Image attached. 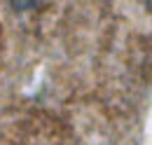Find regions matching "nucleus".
Masks as SVG:
<instances>
[]
</instances>
